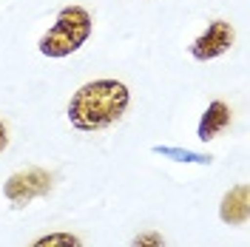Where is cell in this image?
Masks as SVG:
<instances>
[{"label": "cell", "instance_id": "obj_1", "mask_svg": "<svg viewBox=\"0 0 250 247\" xmlns=\"http://www.w3.org/2000/svg\"><path fill=\"white\" fill-rule=\"evenodd\" d=\"M131 105L128 85L114 77L83 82L68 100V123L77 131H105L114 123H120Z\"/></svg>", "mask_w": 250, "mask_h": 247}, {"label": "cell", "instance_id": "obj_2", "mask_svg": "<svg viewBox=\"0 0 250 247\" xmlns=\"http://www.w3.org/2000/svg\"><path fill=\"white\" fill-rule=\"evenodd\" d=\"M94 31V17L88 9L83 6H62L57 12L54 26L40 37L37 51L48 57V60H62V57H71L74 51L85 46V40L91 37Z\"/></svg>", "mask_w": 250, "mask_h": 247}, {"label": "cell", "instance_id": "obj_3", "mask_svg": "<svg viewBox=\"0 0 250 247\" xmlns=\"http://www.w3.org/2000/svg\"><path fill=\"white\" fill-rule=\"evenodd\" d=\"M51 187H54V176L46 168H23V170H15L6 179L3 196L12 202L15 207H26L29 202L48 196Z\"/></svg>", "mask_w": 250, "mask_h": 247}, {"label": "cell", "instance_id": "obj_4", "mask_svg": "<svg viewBox=\"0 0 250 247\" xmlns=\"http://www.w3.org/2000/svg\"><path fill=\"white\" fill-rule=\"evenodd\" d=\"M236 43V29L228 23V20H210L208 29L188 46L190 57L196 62H208V60H216L222 57L225 51H230Z\"/></svg>", "mask_w": 250, "mask_h": 247}, {"label": "cell", "instance_id": "obj_5", "mask_svg": "<svg viewBox=\"0 0 250 247\" xmlns=\"http://www.w3.org/2000/svg\"><path fill=\"white\" fill-rule=\"evenodd\" d=\"M219 219L230 227H242L250 219V187L233 185L219 202Z\"/></svg>", "mask_w": 250, "mask_h": 247}, {"label": "cell", "instance_id": "obj_6", "mask_svg": "<svg viewBox=\"0 0 250 247\" xmlns=\"http://www.w3.org/2000/svg\"><path fill=\"white\" fill-rule=\"evenodd\" d=\"M233 120V111L228 103H222V100H213V103H208V108L202 111V117H199V125H196V139L199 142H210V139H216L228 125Z\"/></svg>", "mask_w": 250, "mask_h": 247}, {"label": "cell", "instance_id": "obj_7", "mask_svg": "<svg viewBox=\"0 0 250 247\" xmlns=\"http://www.w3.org/2000/svg\"><path fill=\"white\" fill-rule=\"evenodd\" d=\"M29 247H83V239L68 230H51L40 239H34Z\"/></svg>", "mask_w": 250, "mask_h": 247}, {"label": "cell", "instance_id": "obj_8", "mask_svg": "<svg viewBox=\"0 0 250 247\" xmlns=\"http://www.w3.org/2000/svg\"><path fill=\"white\" fill-rule=\"evenodd\" d=\"M154 151L162 156H176V162H202V165H210V156H205V154H190V151H176V148H154Z\"/></svg>", "mask_w": 250, "mask_h": 247}, {"label": "cell", "instance_id": "obj_9", "mask_svg": "<svg viewBox=\"0 0 250 247\" xmlns=\"http://www.w3.org/2000/svg\"><path fill=\"white\" fill-rule=\"evenodd\" d=\"M131 247H165V239L159 230H142L131 239Z\"/></svg>", "mask_w": 250, "mask_h": 247}, {"label": "cell", "instance_id": "obj_10", "mask_svg": "<svg viewBox=\"0 0 250 247\" xmlns=\"http://www.w3.org/2000/svg\"><path fill=\"white\" fill-rule=\"evenodd\" d=\"M9 148V128L3 125V120H0V154Z\"/></svg>", "mask_w": 250, "mask_h": 247}]
</instances>
